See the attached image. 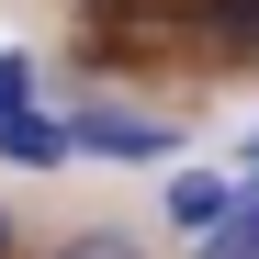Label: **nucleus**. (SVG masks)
I'll use <instances>...</instances> for the list:
<instances>
[{"instance_id":"obj_2","label":"nucleus","mask_w":259,"mask_h":259,"mask_svg":"<svg viewBox=\"0 0 259 259\" xmlns=\"http://www.w3.org/2000/svg\"><path fill=\"white\" fill-rule=\"evenodd\" d=\"M0 158H12V169H68V113L12 102V113H0Z\"/></svg>"},{"instance_id":"obj_6","label":"nucleus","mask_w":259,"mask_h":259,"mask_svg":"<svg viewBox=\"0 0 259 259\" xmlns=\"http://www.w3.org/2000/svg\"><path fill=\"white\" fill-rule=\"evenodd\" d=\"M12 102H34V57H12V46H0V113H12Z\"/></svg>"},{"instance_id":"obj_7","label":"nucleus","mask_w":259,"mask_h":259,"mask_svg":"<svg viewBox=\"0 0 259 259\" xmlns=\"http://www.w3.org/2000/svg\"><path fill=\"white\" fill-rule=\"evenodd\" d=\"M57 259H147V248H136V237H68Z\"/></svg>"},{"instance_id":"obj_1","label":"nucleus","mask_w":259,"mask_h":259,"mask_svg":"<svg viewBox=\"0 0 259 259\" xmlns=\"http://www.w3.org/2000/svg\"><path fill=\"white\" fill-rule=\"evenodd\" d=\"M169 147H181V124H158V113H113V102L68 113V158H124V169H158Z\"/></svg>"},{"instance_id":"obj_5","label":"nucleus","mask_w":259,"mask_h":259,"mask_svg":"<svg viewBox=\"0 0 259 259\" xmlns=\"http://www.w3.org/2000/svg\"><path fill=\"white\" fill-rule=\"evenodd\" d=\"M203 23L226 34V46H259V0H203Z\"/></svg>"},{"instance_id":"obj_8","label":"nucleus","mask_w":259,"mask_h":259,"mask_svg":"<svg viewBox=\"0 0 259 259\" xmlns=\"http://www.w3.org/2000/svg\"><path fill=\"white\" fill-rule=\"evenodd\" d=\"M0 259H12V214H0Z\"/></svg>"},{"instance_id":"obj_4","label":"nucleus","mask_w":259,"mask_h":259,"mask_svg":"<svg viewBox=\"0 0 259 259\" xmlns=\"http://www.w3.org/2000/svg\"><path fill=\"white\" fill-rule=\"evenodd\" d=\"M192 259H259V181H237V203L192 237Z\"/></svg>"},{"instance_id":"obj_3","label":"nucleus","mask_w":259,"mask_h":259,"mask_svg":"<svg viewBox=\"0 0 259 259\" xmlns=\"http://www.w3.org/2000/svg\"><path fill=\"white\" fill-rule=\"evenodd\" d=\"M226 203H237V181H226V169H181V181L158 192V214H169V226H181V237H203V226H214V214H226Z\"/></svg>"},{"instance_id":"obj_9","label":"nucleus","mask_w":259,"mask_h":259,"mask_svg":"<svg viewBox=\"0 0 259 259\" xmlns=\"http://www.w3.org/2000/svg\"><path fill=\"white\" fill-rule=\"evenodd\" d=\"M248 181H259V136H248Z\"/></svg>"}]
</instances>
